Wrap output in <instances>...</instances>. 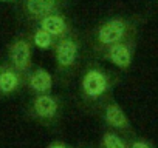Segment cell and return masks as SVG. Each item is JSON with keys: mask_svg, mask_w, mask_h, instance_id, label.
<instances>
[{"mask_svg": "<svg viewBox=\"0 0 158 148\" xmlns=\"http://www.w3.org/2000/svg\"><path fill=\"white\" fill-rule=\"evenodd\" d=\"M135 37V25L123 16H113L101 22L92 34V49L98 57L109 46Z\"/></svg>", "mask_w": 158, "mask_h": 148, "instance_id": "cell-1", "label": "cell"}, {"mask_svg": "<svg viewBox=\"0 0 158 148\" xmlns=\"http://www.w3.org/2000/svg\"><path fill=\"white\" fill-rule=\"evenodd\" d=\"M115 74H110L102 66L90 63L82 77H81V91L87 100H99L104 97L113 87Z\"/></svg>", "mask_w": 158, "mask_h": 148, "instance_id": "cell-2", "label": "cell"}, {"mask_svg": "<svg viewBox=\"0 0 158 148\" xmlns=\"http://www.w3.org/2000/svg\"><path fill=\"white\" fill-rule=\"evenodd\" d=\"M53 53H54L56 68H57V72L60 74V77L68 76L79 63V57H81V39L73 31V33L56 40Z\"/></svg>", "mask_w": 158, "mask_h": 148, "instance_id": "cell-3", "label": "cell"}, {"mask_svg": "<svg viewBox=\"0 0 158 148\" xmlns=\"http://www.w3.org/2000/svg\"><path fill=\"white\" fill-rule=\"evenodd\" d=\"M33 43L27 34L16 36L8 45V63L27 74L33 68Z\"/></svg>", "mask_w": 158, "mask_h": 148, "instance_id": "cell-4", "label": "cell"}, {"mask_svg": "<svg viewBox=\"0 0 158 148\" xmlns=\"http://www.w3.org/2000/svg\"><path fill=\"white\" fill-rule=\"evenodd\" d=\"M68 0H20V14L28 22H36L44 16L62 13Z\"/></svg>", "mask_w": 158, "mask_h": 148, "instance_id": "cell-5", "label": "cell"}, {"mask_svg": "<svg viewBox=\"0 0 158 148\" xmlns=\"http://www.w3.org/2000/svg\"><path fill=\"white\" fill-rule=\"evenodd\" d=\"M133 54H135V37H130L127 40L118 42L107 49H104L98 57L101 60L110 62L119 69H129L132 62H133Z\"/></svg>", "mask_w": 158, "mask_h": 148, "instance_id": "cell-6", "label": "cell"}, {"mask_svg": "<svg viewBox=\"0 0 158 148\" xmlns=\"http://www.w3.org/2000/svg\"><path fill=\"white\" fill-rule=\"evenodd\" d=\"M34 26H39L42 29H45L47 33H50L56 40L73 33V25L70 22V19L64 14V13H54V14H48L40 17L39 20H36L33 23Z\"/></svg>", "mask_w": 158, "mask_h": 148, "instance_id": "cell-7", "label": "cell"}, {"mask_svg": "<svg viewBox=\"0 0 158 148\" xmlns=\"http://www.w3.org/2000/svg\"><path fill=\"white\" fill-rule=\"evenodd\" d=\"M59 99L51 96L50 93L36 94L33 99V113L40 120H51L59 113Z\"/></svg>", "mask_w": 158, "mask_h": 148, "instance_id": "cell-8", "label": "cell"}, {"mask_svg": "<svg viewBox=\"0 0 158 148\" xmlns=\"http://www.w3.org/2000/svg\"><path fill=\"white\" fill-rule=\"evenodd\" d=\"M25 84L27 87L36 93V94H45L51 91L53 87V76L50 71H47L42 66H37L34 69H30L25 74Z\"/></svg>", "mask_w": 158, "mask_h": 148, "instance_id": "cell-9", "label": "cell"}, {"mask_svg": "<svg viewBox=\"0 0 158 148\" xmlns=\"http://www.w3.org/2000/svg\"><path fill=\"white\" fill-rule=\"evenodd\" d=\"M25 82V74L13 68L10 63L0 66V94H11Z\"/></svg>", "mask_w": 158, "mask_h": 148, "instance_id": "cell-10", "label": "cell"}, {"mask_svg": "<svg viewBox=\"0 0 158 148\" xmlns=\"http://www.w3.org/2000/svg\"><path fill=\"white\" fill-rule=\"evenodd\" d=\"M104 119L106 122L113 127V128H118V130H127L130 127V122L126 116V113L123 111V108L118 105V103H109L106 107V111H104Z\"/></svg>", "mask_w": 158, "mask_h": 148, "instance_id": "cell-11", "label": "cell"}, {"mask_svg": "<svg viewBox=\"0 0 158 148\" xmlns=\"http://www.w3.org/2000/svg\"><path fill=\"white\" fill-rule=\"evenodd\" d=\"M28 37H30L33 46H36L39 49H44V51L53 49L54 48V43H56V39L50 33H47L45 29H42L39 26H34V25H33V29L30 31Z\"/></svg>", "mask_w": 158, "mask_h": 148, "instance_id": "cell-12", "label": "cell"}, {"mask_svg": "<svg viewBox=\"0 0 158 148\" xmlns=\"http://www.w3.org/2000/svg\"><path fill=\"white\" fill-rule=\"evenodd\" d=\"M102 146L104 148H127L126 142L116 133H106L102 136Z\"/></svg>", "mask_w": 158, "mask_h": 148, "instance_id": "cell-13", "label": "cell"}, {"mask_svg": "<svg viewBox=\"0 0 158 148\" xmlns=\"http://www.w3.org/2000/svg\"><path fill=\"white\" fill-rule=\"evenodd\" d=\"M130 148H152V146L147 142H144V140H136V142H133L130 145Z\"/></svg>", "mask_w": 158, "mask_h": 148, "instance_id": "cell-14", "label": "cell"}, {"mask_svg": "<svg viewBox=\"0 0 158 148\" xmlns=\"http://www.w3.org/2000/svg\"><path fill=\"white\" fill-rule=\"evenodd\" d=\"M48 148H70V146H67L65 143H60V142H54V143L48 145Z\"/></svg>", "mask_w": 158, "mask_h": 148, "instance_id": "cell-15", "label": "cell"}, {"mask_svg": "<svg viewBox=\"0 0 158 148\" xmlns=\"http://www.w3.org/2000/svg\"><path fill=\"white\" fill-rule=\"evenodd\" d=\"M2 3H16V2H20V0H0Z\"/></svg>", "mask_w": 158, "mask_h": 148, "instance_id": "cell-16", "label": "cell"}]
</instances>
